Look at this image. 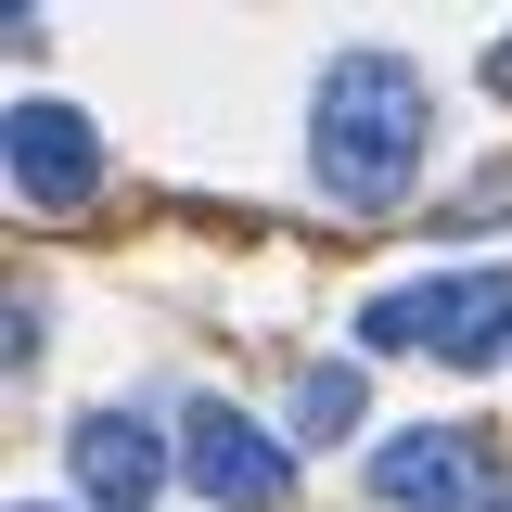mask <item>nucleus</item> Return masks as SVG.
<instances>
[{"instance_id": "nucleus-4", "label": "nucleus", "mask_w": 512, "mask_h": 512, "mask_svg": "<svg viewBox=\"0 0 512 512\" xmlns=\"http://www.w3.org/2000/svg\"><path fill=\"white\" fill-rule=\"evenodd\" d=\"M180 474H192V487H205L218 512H282V500H295V461L256 436L244 410H218V397H205V410L180 423Z\"/></svg>"}, {"instance_id": "nucleus-6", "label": "nucleus", "mask_w": 512, "mask_h": 512, "mask_svg": "<svg viewBox=\"0 0 512 512\" xmlns=\"http://www.w3.org/2000/svg\"><path fill=\"white\" fill-rule=\"evenodd\" d=\"M64 461H77V487L103 512H141L154 487H167V448H154V423H128V410H90L77 436H64Z\"/></svg>"}, {"instance_id": "nucleus-8", "label": "nucleus", "mask_w": 512, "mask_h": 512, "mask_svg": "<svg viewBox=\"0 0 512 512\" xmlns=\"http://www.w3.org/2000/svg\"><path fill=\"white\" fill-rule=\"evenodd\" d=\"M487 77H500V90H512V39H500V52H487Z\"/></svg>"}, {"instance_id": "nucleus-7", "label": "nucleus", "mask_w": 512, "mask_h": 512, "mask_svg": "<svg viewBox=\"0 0 512 512\" xmlns=\"http://www.w3.org/2000/svg\"><path fill=\"white\" fill-rule=\"evenodd\" d=\"M295 423H308V436H346V423H359V372H346V359L308 372V384H295Z\"/></svg>"}, {"instance_id": "nucleus-9", "label": "nucleus", "mask_w": 512, "mask_h": 512, "mask_svg": "<svg viewBox=\"0 0 512 512\" xmlns=\"http://www.w3.org/2000/svg\"><path fill=\"white\" fill-rule=\"evenodd\" d=\"M26 512H52V500H26Z\"/></svg>"}, {"instance_id": "nucleus-5", "label": "nucleus", "mask_w": 512, "mask_h": 512, "mask_svg": "<svg viewBox=\"0 0 512 512\" xmlns=\"http://www.w3.org/2000/svg\"><path fill=\"white\" fill-rule=\"evenodd\" d=\"M372 487L397 512H487V448L461 423H423V436H384L372 448Z\"/></svg>"}, {"instance_id": "nucleus-1", "label": "nucleus", "mask_w": 512, "mask_h": 512, "mask_svg": "<svg viewBox=\"0 0 512 512\" xmlns=\"http://www.w3.org/2000/svg\"><path fill=\"white\" fill-rule=\"evenodd\" d=\"M423 128H436V90L423 64L397 52H333L320 64V116H308V154H320V192L333 205H397L410 167H423Z\"/></svg>"}, {"instance_id": "nucleus-3", "label": "nucleus", "mask_w": 512, "mask_h": 512, "mask_svg": "<svg viewBox=\"0 0 512 512\" xmlns=\"http://www.w3.org/2000/svg\"><path fill=\"white\" fill-rule=\"evenodd\" d=\"M0 167H13V192H26L39 218H77V205L103 192V128L77 116V103H13Z\"/></svg>"}, {"instance_id": "nucleus-2", "label": "nucleus", "mask_w": 512, "mask_h": 512, "mask_svg": "<svg viewBox=\"0 0 512 512\" xmlns=\"http://www.w3.org/2000/svg\"><path fill=\"white\" fill-rule=\"evenodd\" d=\"M359 346H436L448 372H487L512 346V269H461V282H384L359 308Z\"/></svg>"}]
</instances>
